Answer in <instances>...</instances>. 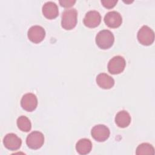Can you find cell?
Returning a JSON list of instances; mask_svg holds the SVG:
<instances>
[{"label":"cell","mask_w":155,"mask_h":155,"mask_svg":"<svg viewBox=\"0 0 155 155\" xmlns=\"http://www.w3.org/2000/svg\"><path fill=\"white\" fill-rule=\"evenodd\" d=\"M101 21L100 13L96 10L88 12L84 18V24L89 28H94L98 26Z\"/></svg>","instance_id":"cell-9"},{"label":"cell","mask_w":155,"mask_h":155,"mask_svg":"<svg viewBox=\"0 0 155 155\" xmlns=\"http://www.w3.org/2000/svg\"><path fill=\"white\" fill-rule=\"evenodd\" d=\"M27 35L29 40L35 44H38L44 40L45 36V31L41 26L33 25L28 30Z\"/></svg>","instance_id":"cell-7"},{"label":"cell","mask_w":155,"mask_h":155,"mask_svg":"<svg viewBox=\"0 0 155 155\" xmlns=\"http://www.w3.org/2000/svg\"><path fill=\"white\" fill-rule=\"evenodd\" d=\"M126 62L121 56H116L111 58L108 63V70L112 74L122 73L125 67Z\"/></svg>","instance_id":"cell-4"},{"label":"cell","mask_w":155,"mask_h":155,"mask_svg":"<svg viewBox=\"0 0 155 155\" xmlns=\"http://www.w3.org/2000/svg\"><path fill=\"white\" fill-rule=\"evenodd\" d=\"M16 124L18 128L22 131L28 132L31 130V122L29 119L25 116H19L17 119Z\"/></svg>","instance_id":"cell-16"},{"label":"cell","mask_w":155,"mask_h":155,"mask_svg":"<svg viewBox=\"0 0 155 155\" xmlns=\"http://www.w3.org/2000/svg\"><path fill=\"white\" fill-rule=\"evenodd\" d=\"M21 107L27 111H32L36 109L38 105L36 96L31 93L25 94L21 100Z\"/></svg>","instance_id":"cell-8"},{"label":"cell","mask_w":155,"mask_h":155,"mask_svg":"<svg viewBox=\"0 0 155 155\" xmlns=\"http://www.w3.org/2000/svg\"><path fill=\"white\" fill-rule=\"evenodd\" d=\"M92 148V143L88 139L84 138L79 140L76 145V150L79 154H88Z\"/></svg>","instance_id":"cell-15"},{"label":"cell","mask_w":155,"mask_h":155,"mask_svg":"<svg viewBox=\"0 0 155 155\" xmlns=\"http://www.w3.org/2000/svg\"><path fill=\"white\" fill-rule=\"evenodd\" d=\"M3 143L5 148L10 150L15 151L18 150L22 144L21 139L14 133L6 134L3 140Z\"/></svg>","instance_id":"cell-10"},{"label":"cell","mask_w":155,"mask_h":155,"mask_svg":"<svg viewBox=\"0 0 155 155\" xmlns=\"http://www.w3.org/2000/svg\"><path fill=\"white\" fill-rule=\"evenodd\" d=\"M44 142V134L38 131H34L30 133L26 139V143L27 146L33 150L40 148L43 145Z\"/></svg>","instance_id":"cell-5"},{"label":"cell","mask_w":155,"mask_h":155,"mask_svg":"<svg viewBox=\"0 0 155 155\" xmlns=\"http://www.w3.org/2000/svg\"><path fill=\"white\" fill-rule=\"evenodd\" d=\"M136 154L137 155L154 154V149L151 144L148 143H142L137 147Z\"/></svg>","instance_id":"cell-17"},{"label":"cell","mask_w":155,"mask_h":155,"mask_svg":"<svg viewBox=\"0 0 155 155\" xmlns=\"http://www.w3.org/2000/svg\"><path fill=\"white\" fill-rule=\"evenodd\" d=\"M78 12L75 8L66 9L61 17V25L63 28L70 30L75 27L77 24Z\"/></svg>","instance_id":"cell-1"},{"label":"cell","mask_w":155,"mask_h":155,"mask_svg":"<svg viewBox=\"0 0 155 155\" xmlns=\"http://www.w3.org/2000/svg\"><path fill=\"white\" fill-rule=\"evenodd\" d=\"M42 11L44 16L48 19H54L59 15L58 5L52 1L45 2L42 6Z\"/></svg>","instance_id":"cell-12"},{"label":"cell","mask_w":155,"mask_h":155,"mask_svg":"<svg viewBox=\"0 0 155 155\" xmlns=\"http://www.w3.org/2000/svg\"><path fill=\"white\" fill-rule=\"evenodd\" d=\"M139 42L143 45L152 44L154 40L153 30L147 25H143L138 31L137 35Z\"/></svg>","instance_id":"cell-3"},{"label":"cell","mask_w":155,"mask_h":155,"mask_svg":"<svg viewBox=\"0 0 155 155\" xmlns=\"http://www.w3.org/2000/svg\"><path fill=\"white\" fill-rule=\"evenodd\" d=\"M97 84L102 88L110 89L114 85V79L108 74L102 73L99 74L96 77Z\"/></svg>","instance_id":"cell-13"},{"label":"cell","mask_w":155,"mask_h":155,"mask_svg":"<svg viewBox=\"0 0 155 155\" xmlns=\"http://www.w3.org/2000/svg\"><path fill=\"white\" fill-rule=\"evenodd\" d=\"M114 37L111 31L108 30L100 31L96 36V43L101 49L110 48L114 43Z\"/></svg>","instance_id":"cell-2"},{"label":"cell","mask_w":155,"mask_h":155,"mask_svg":"<svg viewBox=\"0 0 155 155\" xmlns=\"http://www.w3.org/2000/svg\"><path fill=\"white\" fill-rule=\"evenodd\" d=\"M76 2L74 0H61L59 1V4L61 6L64 7H70L73 6Z\"/></svg>","instance_id":"cell-19"},{"label":"cell","mask_w":155,"mask_h":155,"mask_svg":"<svg viewBox=\"0 0 155 155\" xmlns=\"http://www.w3.org/2000/svg\"><path fill=\"white\" fill-rule=\"evenodd\" d=\"M104 22L108 27L115 28L119 27L121 25L122 18L119 13L116 11H111L108 12L105 15Z\"/></svg>","instance_id":"cell-11"},{"label":"cell","mask_w":155,"mask_h":155,"mask_svg":"<svg viewBox=\"0 0 155 155\" xmlns=\"http://www.w3.org/2000/svg\"><path fill=\"white\" fill-rule=\"evenodd\" d=\"M92 137L97 142H104L110 136L109 128L102 124H99L94 126L91 131Z\"/></svg>","instance_id":"cell-6"},{"label":"cell","mask_w":155,"mask_h":155,"mask_svg":"<svg viewBox=\"0 0 155 155\" xmlns=\"http://www.w3.org/2000/svg\"><path fill=\"white\" fill-rule=\"evenodd\" d=\"M115 122L119 127L125 128L131 122V116L127 111H120L116 115Z\"/></svg>","instance_id":"cell-14"},{"label":"cell","mask_w":155,"mask_h":155,"mask_svg":"<svg viewBox=\"0 0 155 155\" xmlns=\"http://www.w3.org/2000/svg\"><path fill=\"white\" fill-rule=\"evenodd\" d=\"M117 0H102L101 3L107 8H112L117 4Z\"/></svg>","instance_id":"cell-18"}]
</instances>
